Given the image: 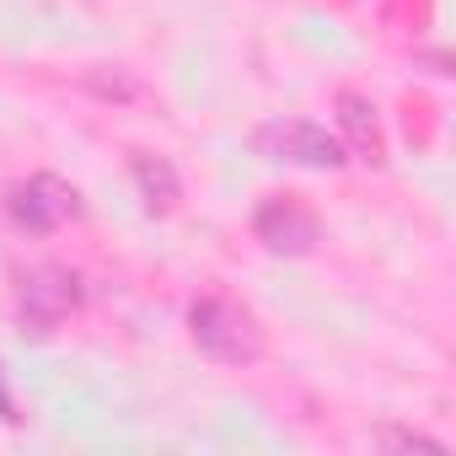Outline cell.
Returning a JSON list of instances; mask_svg holds the SVG:
<instances>
[{
    "label": "cell",
    "mask_w": 456,
    "mask_h": 456,
    "mask_svg": "<svg viewBox=\"0 0 456 456\" xmlns=\"http://www.w3.org/2000/svg\"><path fill=\"white\" fill-rule=\"evenodd\" d=\"M188 333H193V344H199L204 354H215V360H225V365H248V360L264 354L258 322H253L242 306H232V301H193Z\"/></svg>",
    "instance_id": "1"
},
{
    "label": "cell",
    "mask_w": 456,
    "mask_h": 456,
    "mask_svg": "<svg viewBox=\"0 0 456 456\" xmlns=\"http://www.w3.org/2000/svg\"><path fill=\"white\" fill-rule=\"evenodd\" d=\"M134 183H140V199L156 209V215H172L177 209V199H183V188H177V172L161 161V156H134Z\"/></svg>",
    "instance_id": "7"
},
{
    "label": "cell",
    "mask_w": 456,
    "mask_h": 456,
    "mask_svg": "<svg viewBox=\"0 0 456 456\" xmlns=\"http://www.w3.org/2000/svg\"><path fill=\"white\" fill-rule=\"evenodd\" d=\"M264 151H274L280 161H296V167H344V140L328 134L322 124H306V118H290V124H274L264 129Z\"/></svg>",
    "instance_id": "2"
},
{
    "label": "cell",
    "mask_w": 456,
    "mask_h": 456,
    "mask_svg": "<svg viewBox=\"0 0 456 456\" xmlns=\"http://www.w3.org/2000/svg\"><path fill=\"white\" fill-rule=\"evenodd\" d=\"M376 445H397V451H424V456H445V445H440V440H429V435H419V429H381V435H376Z\"/></svg>",
    "instance_id": "8"
},
{
    "label": "cell",
    "mask_w": 456,
    "mask_h": 456,
    "mask_svg": "<svg viewBox=\"0 0 456 456\" xmlns=\"http://www.w3.org/2000/svg\"><path fill=\"white\" fill-rule=\"evenodd\" d=\"M338 129L349 134V145H354V156L360 161H381V129H376V108L360 97V92H344L338 97Z\"/></svg>",
    "instance_id": "6"
},
{
    "label": "cell",
    "mask_w": 456,
    "mask_h": 456,
    "mask_svg": "<svg viewBox=\"0 0 456 456\" xmlns=\"http://www.w3.org/2000/svg\"><path fill=\"white\" fill-rule=\"evenodd\" d=\"M12 215L22 225H33V232H49L54 220L76 215V188H65L60 177H33L28 188L12 193Z\"/></svg>",
    "instance_id": "5"
},
{
    "label": "cell",
    "mask_w": 456,
    "mask_h": 456,
    "mask_svg": "<svg viewBox=\"0 0 456 456\" xmlns=\"http://www.w3.org/2000/svg\"><path fill=\"white\" fill-rule=\"evenodd\" d=\"M92 92H97V97H134V81H124L118 70H113V81H108L102 70H92Z\"/></svg>",
    "instance_id": "9"
},
{
    "label": "cell",
    "mask_w": 456,
    "mask_h": 456,
    "mask_svg": "<svg viewBox=\"0 0 456 456\" xmlns=\"http://www.w3.org/2000/svg\"><path fill=\"white\" fill-rule=\"evenodd\" d=\"M253 232H258V242H264L269 253H290V258H301V253H312V248L322 242L317 215H306V209L290 204V199L264 204V209L253 215Z\"/></svg>",
    "instance_id": "4"
},
{
    "label": "cell",
    "mask_w": 456,
    "mask_h": 456,
    "mask_svg": "<svg viewBox=\"0 0 456 456\" xmlns=\"http://www.w3.org/2000/svg\"><path fill=\"white\" fill-rule=\"evenodd\" d=\"M17 301H22V322H33L38 333H49L54 322H65V317L81 306V285H76V274H65V269H38V274L22 280Z\"/></svg>",
    "instance_id": "3"
}]
</instances>
